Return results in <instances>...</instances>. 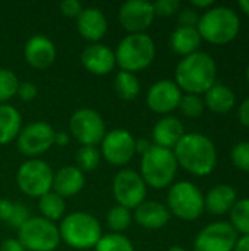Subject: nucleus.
Instances as JSON below:
<instances>
[{
	"mask_svg": "<svg viewBox=\"0 0 249 251\" xmlns=\"http://www.w3.org/2000/svg\"><path fill=\"white\" fill-rule=\"evenodd\" d=\"M56 54L54 43L43 34H35L28 38L23 47V57L26 63L38 71L50 68L56 60Z\"/></svg>",
	"mask_w": 249,
	"mask_h": 251,
	"instance_id": "nucleus-18",
	"label": "nucleus"
},
{
	"mask_svg": "<svg viewBox=\"0 0 249 251\" xmlns=\"http://www.w3.org/2000/svg\"><path fill=\"white\" fill-rule=\"evenodd\" d=\"M178 168L179 166L173 150L153 146L145 154L141 156L139 175L147 187L163 190L173 184Z\"/></svg>",
	"mask_w": 249,
	"mask_h": 251,
	"instance_id": "nucleus-6",
	"label": "nucleus"
},
{
	"mask_svg": "<svg viewBox=\"0 0 249 251\" xmlns=\"http://www.w3.org/2000/svg\"><path fill=\"white\" fill-rule=\"evenodd\" d=\"M101 153L94 146H81L76 151V165L82 172H92L98 168Z\"/></svg>",
	"mask_w": 249,
	"mask_h": 251,
	"instance_id": "nucleus-32",
	"label": "nucleus"
},
{
	"mask_svg": "<svg viewBox=\"0 0 249 251\" xmlns=\"http://www.w3.org/2000/svg\"><path fill=\"white\" fill-rule=\"evenodd\" d=\"M132 221H134L132 212L119 204L113 206L107 212V216H106L107 226L112 229V232H116V234H122L123 231H126L131 226Z\"/></svg>",
	"mask_w": 249,
	"mask_h": 251,
	"instance_id": "nucleus-30",
	"label": "nucleus"
},
{
	"mask_svg": "<svg viewBox=\"0 0 249 251\" xmlns=\"http://www.w3.org/2000/svg\"><path fill=\"white\" fill-rule=\"evenodd\" d=\"M76 28L79 35L92 43H100V40L104 38L109 24L106 15L98 7H84L81 15L76 18Z\"/></svg>",
	"mask_w": 249,
	"mask_h": 251,
	"instance_id": "nucleus-19",
	"label": "nucleus"
},
{
	"mask_svg": "<svg viewBox=\"0 0 249 251\" xmlns=\"http://www.w3.org/2000/svg\"><path fill=\"white\" fill-rule=\"evenodd\" d=\"M238 200L236 190L229 184H219L214 185L205 196H204V204L205 210L210 215L222 216L232 210Z\"/></svg>",
	"mask_w": 249,
	"mask_h": 251,
	"instance_id": "nucleus-23",
	"label": "nucleus"
},
{
	"mask_svg": "<svg viewBox=\"0 0 249 251\" xmlns=\"http://www.w3.org/2000/svg\"><path fill=\"white\" fill-rule=\"evenodd\" d=\"M147 184L142 176L132 169H120L112 182V191L116 203L129 210H135L147 197Z\"/></svg>",
	"mask_w": 249,
	"mask_h": 251,
	"instance_id": "nucleus-12",
	"label": "nucleus"
},
{
	"mask_svg": "<svg viewBox=\"0 0 249 251\" xmlns=\"http://www.w3.org/2000/svg\"><path fill=\"white\" fill-rule=\"evenodd\" d=\"M181 113L185 116V118H189V119H197L200 118L204 110H205V104H204V100L201 96H195V94H182V99H181V103H179V107Z\"/></svg>",
	"mask_w": 249,
	"mask_h": 251,
	"instance_id": "nucleus-34",
	"label": "nucleus"
},
{
	"mask_svg": "<svg viewBox=\"0 0 249 251\" xmlns=\"http://www.w3.org/2000/svg\"><path fill=\"white\" fill-rule=\"evenodd\" d=\"M59 9H60V12H62L63 16L76 19L81 15L84 6H82V3L79 0H63L59 4Z\"/></svg>",
	"mask_w": 249,
	"mask_h": 251,
	"instance_id": "nucleus-39",
	"label": "nucleus"
},
{
	"mask_svg": "<svg viewBox=\"0 0 249 251\" xmlns=\"http://www.w3.org/2000/svg\"><path fill=\"white\" fill-rule=\"evenodd\" d=\"M53 169L41 159H28L16 172V185L22 194L31 199H40L51 191Z\"/></svg>",
	"mask_w": 249,
	"mask_h": 251,
	"instance_id": "nucleus-9",
	"label": "nucleus"
},
{
	"mask_svg": "<svg viewBox=\"0 0 249 251\" xmlns=\"http://www.w3.org/2000/svg\"><path fill=\"white\" fill-rule=\"evenodd\" d=\"M94 251H135V247L126 235L109 232L103 234Z\"/></svg>",
	"mask_w": 249,
	"mask_h": 251,
	"instance_id": "nucleus-31",
	"label": "nucleus"
},
{
	"mask_svg": "<svg viewBox=\"0 0 249 251\" xmlns=\"http://www.w3.org/2000/svg\"><path fill=\"white\" fill-rule=\"evenodd\" d=\"M19 82L21 81L13 71L0 68V104H6V101L16 96Z\"/></svg>",
	"mask_w": 249,
	"mask_h": 251,
	"instance_id": "nucleus-33",
	"label": "nucleus"
},
{
	"mask_svg": "<svg viewBox=\"0 0 249 251\" xmlns=\"http://www.w3.org/2000/svg\"><path fill=\"white\" fill-rule=\"evenodd\" d=\"M201 35L197 28L178 26L170 35V47L176 54L182 57L197 53L201 46Z\"/></svg>",
	"mask_w": 249,
	"mask_h": 251,
	"instance_id": "nucleus-25",
	"label": "nucleus"
},
{
	"mask_svg": "<svg viewBox=\"0 0 249 251\" xmlns=\"http://www.w3.org/2000/svg\"><path fill=\"white\" fill-rule=\"evenodd\" d=\"M175 82L186 94H205L217 82L216 60L204 51H197L179 60Z\"/></svg>",
	"mask_w": 249,
	"mask_h": 251,
	"instance_id": "nucleus-2",
	"label": "nucleus"
},
{
	"mask_svg": "<svg viewBox=\"0 0 249 251\" xmlns=\"http://www.w3.org/2000/svg\"><path fill=\"white\" fill-rule=\"evenodd\" d=\"M22 129V116L12 104H0V146L10 144Z\"/></svg>",
	"mask_w": 249,
	"mask_h": 251,
	"instance_id": "nucleus-26",
	"label": "nucleus"
},
{
	"mask_svg": "<svg viewBox=\"0 0 249 251\" xmlns=\"http://www.w3.org/2000/svg\"><path fill=\"white\" fill-rule=\"evenodd\" d=\"M116 66L120 71L136 74L147 69L156 57V44L154 40L145 34H128L120 40L114 50Z\"/></svg>",
	"mask_w": 249,
	"mask_h": 251,
	"instance_id": "nucleus-5",
	"label": "nucleus"
},
{
	"mask_svg": "<svg viewBox=\"0 0 249 251\" xmlns=\"http://www.w3.org/2000/svg\"><path fill=\"white\" fill-rule=\"evenodd\" d=\"M0 251H25L18 238H7L1 243Z\"/></svg>",
	"mask_w": 249,
	"mask_h": 251,
	"instance_id": "nucleus-43",
	"label": "nucleus"
},
{
	"mask_svg": "<svg viewBox=\"0 0 249 251\" xmlns=\"http://www.w3.org/2000/svg\"><path fill=\"white\" fill-rule=\"evenodd\" d=\"M18 240L25 251H54L60 244L59 226L41 216H31L18 229Z\"/></svg>",
	"mask_w": 249,
	"mask_h": 251,
	"instance_id": "nucleus-8",
	"label": "nucleus"
},
{
	"mask_svg": "<svg viewBox=\"0 0 249 251\" xmlns=\"http://www.w3.org/2000/svg\"><path fill=\"white\" fill-rule=\"evenodd\" d=\"M114 91L119 99L131 101L135 100L141 93V84L136 74L119 71L114 76Z\"/></svg>",
	"mask_w": 249,
	"mask_h": 251,
	"instance_id": "nucleus-28",
	"label": "nucleus"
},
{
	"mask_svg": "<svg viewBox=\"0 0 249 251\" xmlns=\"http://www.w3.org/2000/svg\"><path fill=\"white\" fill-rule=\"evenodd\" d=\"M185 134L186 132H185V126L182 121L176 116L167 115V116L160 118L156 122V125L153 126L151 138H153L154 146L173 150L175 146L181 141V138Z\"/></svg>",
	"mask_w": 249,
	"mask_h": 251,
	"instance_id": "nucleus-20",
	"label": "nucleus"
},
{
	"mask_svg": "<svg viewBox=\"0 0 249 251\" xmlns=\"http://www.w3.org/2000/svg\"><path fill=\"white\" fill-rule=\"evenodd\" d=\"M38 210L41 213V218L56 224L57 221H62L65 218V212H66L65 199L56 194L54 191H50L38 199Z\"/></svg>",
	"mask_w": 249,
	"mask_h": 251,
	"instance_id": "nucleus-27",
	"label": "nucleus"
},
{
	"mask_svg": "<svg viewBox=\"0 0 249 251\" xmlns=\"http://www.w3.org/2000/svg\"><path fill=\"white\" fill-rule=\"evenodd\" d=\"M233 251H249V235H244V237L238 238V243H236Z\"/></svg>",
	"mask_w": 249,
	"mask_h": 251,
	"instance_id": "nucleus-47",
	"label": "nucleus"
},
{
	"mask_svg": "<svg viewBox=\"0 0 249 251\" xmlns=\"http://www.w3.org/2000/svg\"><path fill=\"white\" fill-rule=\"evenodd\" d=\"M69 141H70V135H69L68 132H65V131L57 132V131H56V134H54V146L65 147V146L69 144Z\"/></svg>",
	"mask_w": 249,
	"mask_h": 251,
	"instance_id": "nucleus-45",
	"label": "nucleus"
},
{
	"mask_svg": "<svg viewBox=\"0 0 249 251\" xmlns=\"http://www.w3.org/2000/svg\"><path fill=\"white\" fill-rule=\"evenodd\" d=\"M82 66L92 75L104 76L116 68L114 50L101 43L88 44L81 53Z\"/></svg>",
	"mask_w": 249,
	"mask_h": 251,
	"instance_id": "nucleus-17",
	"label": "nucleus"
},
{
	"mask_svg": "<svg viewBox=\"0 0 249 251\" xmlns=\"http://www.w3.org/2000/svg\"><path fill=\"white\" fill-rule=\"evenodd\" d=\"M170 215L181 221L192 222L205 212L204 194L191 181H179L172 184L167 193V206Z\"/></svg>",
	"mask_w": 249,
	"mask_h": 251,
	"instance_id": "nucleus-7",
	"label": "nucleus"
},
{
	"mask_svg": "<svg viewBox=\"0 0 249 251\" xmlns=\"http://www.w3.org/2000/svg\"><path fill=\"white\" fill-rule=\"evenodd\" d=\"M60 241L75 250H90L97 246L103 237L101 224L95 216L87 212H72L60 221Z\"/></svg>",
	"mask_w": 249,
	"mask_h": 251,
	"instance_id": "nucleus-4",
	"label": "nucleus"
},
{
	"mask_svg": "<svg viewBox=\"0 0 249 251\" xmlns=\"http://www.w3.org/2000/svg\"><path fill=\"white\" fill-rule=\"evenodd\" d=\"M182 91L172 79H160L154 82L147 93V106L157 115L167 116L179 107Z\"/></svg>",
	"mask_w": 249,
	"mask_h": 251,
	"instance_id": "nucleus-16",
	"label": "nucleus"
},
{
	"mask_svg": "<svg viewBox=\"0 0 249 251\" xmlns=\"http://www.w3.org/2000/svg\"><path fill=\"white\" fill-rule=\"evenodd\" d=\"M233 165L242 171V172H249V141H241L238 143L230 153Z\"/></svg>",
	"mask_w": 249,
	"mask_h": 251,
	"instance_id": "nucleus-35",
	"label": "nucleus"
},
{
	"mask_svg": "<svg viewBox=\"0 0 249 251\" xmlns=\"http://www.w3.org/2000/svg\"><path fill=\"white\" fill-rule=\"evenodd\" d=\"M69 131L72 137L81 144V146H94L97 147L107 129L103 116L90 107L78 109L73 112V115L69 119Z\"/></svg>",
	"mask_w": 249,
	"mask_h": 251,
	"instance_id": "nucleus-10",
	"label": "nucleus"
},
{
	"mask_svg": "<svg viewBox=\"0 0 249 251\" xmlns=\"http://www.w3.org/2000/svg\"><path fill=\"white\" fill-rule=\"evenodd\" d=\"M37 94H38V88H37V85L34 82H31V81L19 82L16 96L22 101H31V100H34L37 97Z\"/></svg>",
	"mask_w": 249,
	"mask_h": 251,
	"instance_id": "nucleus-40",
	"label": "nucleus"
},
{
	"mask_svg": "<svg viewBox=\"0 0 249 251\" xmlns=\"http://www.w3.org/2000/svg\"><path fill=\"white\" fill-rule=\"evenodd\" d=\"M154 4L147 0H128L117 13L119 24L129 34L145 32L154 22Z\"/></svg>",
	"mask_w": 249,
	"mask_h": 251,
	"instance_id": "nucleus-15",
	"label": "nucleus"
},
{
	"mask_svg": "<svg viewBox=\"0 0 249 251\" xmlns=\"http://www.w3.org/2000/svg\"><path fill=\"white\" fill-rule=\"evenodd\" d=\"M154 4V12L156 16H173L178 15L181 7V1L179 0H158Z\"/></svg>",
	"mask_w": 249,
	"mask_h": 251,
	"instance_id": "nucleus-37",
	"label": "nucleus"
},
{
	"mask_svg": "<svg viewBox=\"0 0 249 251\" xmlns=\"http://www.w3.org/2000/svg\"><path fill=\"white\" fill-rule=\"evenodd\" d=\"M230 213V225L232 228L244 235H249V199H238Z\"/></svg>",
	"mask_w": 249,
	"mask_h": 251,
	"instance_id": "nucleus-29",
	"label": "nucleus"
},
{
	"mask_svg": "<svg viewBox=\"0 0 249 251\" xmlns=\"http://www.w3.org/2000/svg\"><path fill=\"white\" fill-rule=\"evenodd\" d=\"M247 81H248V84H249V65H248V68H247Z\"/></svg>",
	"mask_w": 249,
	"mask_h": 251,
	"instance_id": "nucleus-50",
	"label": "nucleus"
},
{
	"mask_svg": "<svg viewBox=\"0 0 249 251\" xmlns=\"http://www.w3.org/2000/svg\"><path fill=\"white\" fill-rule=\"evenodd\" d=\"M173 154L178 166L195 176L210 175L217 165V150L214 143L204 134H185L175 146Z\"/></svg>",
	"mask_w": 249,
	"mask_h": 251,
	"instance_id": "nucleus-1",
	"label": "nucleus"
},
{
	"mask_svg": "<svg viewBox=\"0 0 249 251\" xmlns=\"http://www.w3.org/2000/svg\"><path fill=\"white\" fill-rule=\"evenodd\" d=\"M239 7L247 16H249V0H239Z\"/></svg>",
	"mask_w": 249,
	"mask_h": 251,
	"instance_id": "nucleus-48",
	"label": "nucleus"
},
{
	"mask_svg": "<svg viewBox=\"0 0 249 251\" xmlns=\"http://www.w3.org/2000/svg\"><path fill=\"white\" fill-rule=\"evenodd\" d=\"M15 203H12L9 199H0V222H6L10 219V215L13 212Z\"/></svg>",
	"mask_w": 249,
	"mask_h": 251,
	"instance_id": "nucleus-41",
	"label": "nucleus"
},
{
	"mask_svg": "<svg viewBox=\"0 0 249 251\" xmlns=\"http://www.w3.org/2000/svg\"><path fill=\"white\" fill-rule=\"evenodd\" d=\"M198 21H200V15H198V10H195L194 7H183V9H181L179 13H178L179 26L197 28Z\"/></svg>",
	"mask_w": 249,
	"mask_h": 251,
	"instance_id": "nucleus-38",
	"label": "nucleus"
},
{
	"mask_svg": "<svg viewBox=\"0 0 249 251\" xmlns=\"http://www.w3.org/2000/svg\"><path fill=\"white\" fill-rule=\"evenodd\" d=\"M238 232L229 222H213L203 228L194 240L195 251H233Z\"/></svg>",
	"mask_w": 249,
	"mask_h": 251,
	"instance_id": "nucleus-14",
	"label": "nucleus"
},
{
	"mask_svg": "<svg viewBox=\"0 0 249 251\" xmlns=\"http://www.w3.org/2000/svg\"><path fill=\"white\" fill-rule=\"evenodd\" d=\"M54 128L43 121L31 122L22 126L18 138L16 147L21 154L29 159H38L54 146Z\"/></svg>",
	"mask_w": 249,
	"mask_h": 251,
	"instance_id": "nucleus-11",
	"label": "nucleus"
},
{
	"mask_svg": "<svg viewBox=\"0 0 249 251\" xmlns=\"http://www.w3.org/2000/svg\"><path fill=\"white\" fill-rule=\"evenodd\" d=\"M85 185V175L78 166H63L53 175L51 191L63 199L73 197L82 191Z\"/></svg>",
	"mask_w": 249,
	"mask_h": 251,
	"instance_id": "nucleus-22",
	"label": "nucleus"
},
{
	"mask_svg": "<svg viewBox=\"0 0 249 251\" xmlns=\"http://www.w3.org/2000/svg\"><path fill=\"white\" fill-rule=\"evenodd\" d=\"M238 119L244 126L249 128V97L241 103V106L238 109Z\"/></svg>",
	"mask_w": 249,
	"mask_h": 251,
	"instance_id": "nucleus-42",
	"label": "nucleus"
},
{
	"mask_svg": "<svg viewBox=\"0 0 249 251\" xmlns=\"http://www.w3.org/2000/svg\"><path fill=\"white\" fill-rule=\"evenodd\" d=\"M167 251H186L183 247H181V246H172L170 249Z\"/></svg>",
	"mask_w": 249,
	"mask_h": 251,
	"instance_id": "nucleus-49",
	"label": "nucleus"
},
{
	"mask_svg": "<svg viewBox=\"0 0 249 251\" xmlns=\"http://www.w3.org/2000/svg\"><path fill=\"white\" fill-rule=\"evenodd\" d=\"M197 29L201 40H205L210 44L225 46L238 37L241 31V18L232 7L213 6L200 16Z\"/></svg>",
	"mask_w": 249,
	"mask_h": 251,
	"instance_id": "nucleus-3",
	"label": "nucleus"
},
{
	"mask_svg": "<svg viewBox=\"0 0 249 251\" xmlns=\"http://www.w3.org/2000/svg\"><path fill=\"white\" fill-rule=\"evenodd\" d=\"M100 153L112 166H125L135 156V138L123 128L107 131L100 143Z\"/></svg>",
	"mask_w": 249,
	"mask_h": 251,
	"instance_id": "nucleus-13",
	"label": "nucleus"
},
{
	"mask_svg": "<svg viewBox=\"0 0 249 251\" xmlns=\"http://www.w3.org/2000/svg\"><path fill=\"white\" fill-rule=\"evenodd\" d=\"M204 104L208 110L225 115L230 112L236 104V96L232 88L225 84L216 82L205 94H204Z\"/></svg>",
	"mask_w": 249,
	"mask_h": 251,
	"instance_id": "nucleus-24",
	"label": "nucleus"
},
{
	"mask_svg": "<svg viewBox=\"0 0 249 251\" xmlns=\"http://www.w3.org/2000/svg\"><path fill=\"white\" fill-rule=\"evenodd\" d=\"M31 218V212L28 209V206L21 204V203H15L13 206V212L10 215V219L7 221V225L10 228H15L16 231Z\"/></svg>",
	"mask_w": 249,
	"mask_h": 251,
	"instance_id": "nucleus-36",
	"label": "nucleus"
},
{
	"mask_svg": "<svg viewBox=\"0 0 249 251\" xmlns=\"http://www.w3.org/2000/svg\"><path fill=\"white\" fill-rule=\"evenodd\" d=\"M214 6V1L213 0H191V7H194L195 10H200V9H210Z\"/></svg>",
	"mask_w": 249,
	"mask_h": 251,
	"instance_id": "nucleus-46",
	"label": "nucleus"
},
{
	"mask_svg": "<svg viewBox=\"0 0 249 251\" xmlns=\"http://www.w3.org/2000/svg\"><path fill=\"white\" fill-rule=\"evenodd\" d=\"M132 216H134V221L141 228L150 229V231L161 229L170 221L169 209L164 204L158 201H151V200H145L144 203H141L135 209Z\"/></svg>",
	"mask_w": 249,
	"mask_h": 251,
	"instance_id": "nucleus-21",
	"label": "nucleus"
},
{
	"mask_svg": "<svg viewBox=\"0 0 249 251\" xmlns=\"http://www.w3.org/2000/svg\"><path fill=\"white\" fill-rule=\"evenodd\" d=\"M153 141L148 138H135V154H145L151 147H153Z\"/></svg>",
	"mask_w": 249,
	"mask_h": 251,
	"instance_id": "nucleus-44",
	"label": "nucleus"
}]
</instances>
